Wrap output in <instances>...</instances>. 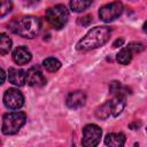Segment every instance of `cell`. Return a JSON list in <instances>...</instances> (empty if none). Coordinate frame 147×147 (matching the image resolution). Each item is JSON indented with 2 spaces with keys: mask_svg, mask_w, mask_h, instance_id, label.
Segmentation results:
<instances>
[{
  "mask_svg": "<svg viewBox=\"0 0 147 147\" xmlns=\"http://www.w3.org/2000/svg\"><path fill=\"white\" fill-rule=\"evenodd\" d=\"M111 34V28L109 26H95L91 29L76 45L78 51H90L105 45Z\"/></svg>",
  "mask_w": 147,
  "mask_h": 147,
  "instance_id": "1",
  "label": "cell"
},
{
  "mask_svg": "<svg viewBox=\"0 0 147 147\" xmlns=\"http://www.w3.org/2000/svg\"><path fill=\"white\" fill-rule=\"evenodd\" d=\"M40 28V20L34 16H23L20 18H15L8 24V29L11 32L29 39L34 38L39 33Z\"/></svg>",
  "mask_w": 147,
  "mask_h": 147,
  "instance_id": "2",
  "label": "cell"
},
{
  "mask_svg": "<svg viewBox=\"0 0 147 147\" xmlns=\"http://www.w3.org/2000/svg\"><path fill=\"white\" fill-rule=\"evenodd\" d=\"M125 107V96H114L103 105L96 108L95 116L99 119H107L108 117L118 116Z\"/></svg>",
  "mask_w": 147,
  "mask_h": 147,
  "instance_id": "3",
  "label": "cell"
},
{
  "mask_svg": "<svg viewBox=\"0 0 147 147\" xmlns=\"http://www.w3.org/2000/svg\"><path fill=\"white\" fill-rule=\"evenodd\" d=\"M26 116L23 111H10L3 115L1 131L3 134H15L24 125Z\"/></svg>",
  "mask_w": 147,
  "mask_h": 147,
  "instance_id": "4",
  "label": "cell"
},
{
  "mask_svg": "<svg viewBox=\"0 0 147 147\" xmlns=\"http://www.w3.org/2000/svg\"><path fill=\"white\" fill-rule=\"evenodd\" d=\"M69 18V11L64 5H55L46 10V20L55 30L62 29Z\"/></svg>",
  "mask_w": 147,
  "mask_h": 147,
  "instance_id": "5",
  "label": "cell"
},
{
  "mask_svg": "<svg viewBox=\"0 0 147 147\" xmlns=\"http://www.w3.org/2000/svg\"><path fill=\"white\" fill-rule=\"evenodd\" d=\"M102 130L95 124H87L83 129V147H96L101 140Z\"/></svg>",
  "mask_w": 147,
  "mask_h": 147,
  "instance_id": "6",
  "label": "cell"
},
{
  "mask_svg": "<svg viewBox=\"0 0 147 147\" xmlns=\"http://www.w3.org/2000/svg\"><path fill=\"white\" fill-rule=\"evenodd\" d=\"M123 11V5L119 1H114L107 5H103L99 9V17L101 21L108 23L116 20Z\"/></svg>",
  "mask_w": 147,
  "mask_h": 147,
  "instance_id": "7",
  "label": "cell"
},
{
  "mask_svg": "<svg viewBox=\"0 0 147 147\" xmlns=\"http://www.w3.org/2000/svg\"><path fill=\"white\" fill-rule=\"evenodd\" d=\"M3 103L9 109H20L24 103V96L17 88H8L3 94Z\"/></svg>",
  "mask_w": 147,
  "mask_h": 147,
  "instance_id": "8",
  "label": "cell"
},
{
  "mask_svg": "<svg viewBox=\"0 0 147 147\" xmlns=\"http://www.w3.org/2000/svg\"><path fill=\"white\" fill-rule=\"evenodd\" d=\"M25 82L28 85L30 86H36V87H41L46 84V78L45 76L41 74L40 70H38L37 68H30L26 71V77H25Z\"/></svg>",
  "mask_w": 147,
  "mask_h": 147,
  "instance_id": "9",
  "label": "cell"
},
{
  "mask_svg": "<svg viewBox=\"0 0 147 147\" xmlns=\"http://www.w3.org/2000/svg\"><path fill=\"white\" fill-rule=\"evenodd\" d=\"M86 102V94L83 92V91H74V92H70L67 96V106L69 108H72V109H76V108H79V107H83Z\"/></svg>",
  "mask_w": 147,
  "mask_h": 147,
  "instance_id": "10",
  "label": "cell"
},
{
  "mask_svg": "<svg viewBox=\"0 0 147 147\" xmlns=\"http://www.w3.org/2000/svg\"><path fill=\"white\" fill-rule=\"evenodd\" d=\"M31 57H32V55H31L30 51L24 46H18L13 52V60L15 61V63L21 64V65L30 62Z\"/></svg>",
  "mask_w": 147,
  "mask_h": 147,
  "instance_id": "11",
  "label": "cell"
},
{
  "mask_svg": "<svg viewBox=\"0 0 147 147\" xmlns=\"http://www.w3.org/2000/svg\"><path fill=\"white\" fill-rule=\"evenodd\" d=\"M25 77H26V72L21 69L9 68V70H8V79L11 84H14L16 86H23L26 83Z\"/></svg>",
  "mask_w": 147,
  "mask_h": 147,
  "instance_id": "12",
  "label": "cell"
},
{
  "mask_svg": "<svg viewBox=\"0 0 147 147\" xmlns=\"http://www.w3.org/2000/svg\"><path fill=\"white\" fill-rule=\"evenodd\" d=\"M105 144L107 147H123L125 144V136L122 132L109 133L105 138Z\"/></svg>",
  "mask_w": 147,
  "mask_h": 147,
  "instance_id": "13",
  "label": "cell"
},
{
  "mask_svg": "<svg viewBox=\"0 0 147 147\" xmlns=\"http://www.w3.org/2000/svg\"><path fill=\"white\" fill-rule=\"evenodd\" d=\"M91 5H92V1H88V0H74V1H70V3H69L71 10L76 11V13L84 11Z\"/></svg>",
  "mask_w": 147,
  "mask_h": 147,
  "instance_id": "14",
  "label": "cell"
},
{
  "mask_svg": "<svg viewBox=\"0 0 147 147\" xmlns=\"http://www.w3.org/2000/svg\"><path fill=\"white\" fill-rule=\"evenodd\" d=\"M109 91H110L111 94H114V96H125L126 93H127L126 92L127 88L124 87L119 82H116V80H114V82L110 83Z\"/></svg>",
  "mask_w": 147,
  "mask_h": 147,
  "instance_id": "15",
  "label": "cell"
},
{
  "mask_svg": "<svg viewBox=\"0 0 147 147\" xmlns=\"http://www.w3.org/2000/svg\"><path fill=\"white\" fill-rule=\"evenodd\" d=\"M116 59H117V61H118L119 64L126 65V64H129V63L131 62V60H132V53H131V51H130L127 47L122 48V49L117 53Z\"/></svg>",
  "mask_w": 147,
  "mask_h": 147,
  "instance_id": "16",
  "label": "cell"
},
{
  "mask_svg": "<svg viewBox=\"0 0 147 147\" xmlns=\"http://www.w3.org/2000/svg\"><path fill=\"white\" fill-rule=\"evenodd\" d=\"M44 68L49 72H55L61 68V62L55 57H47L42 61Z\"/></svg>",
  "mask_w": 147,
  "mask_h": 147,
  "instance_id": "17",
  "label": "cell"
},
{
  "mask_svg": "<svg viewBox=\"0 0 147 147\" xmlns=\"http://www.w3.org/2000/svg\"><path fill=\"white\" fill-rule=\"evenodd\" d=\"M10 49H11V39L7 34L1 33L0 34V54L5 55Z\"/></svg>",
  "mask_w": 147,
  "mask_h": 147,
  "instance_id": "18",
  "label": "cell"
},
{
  "mask_svg": "<svg viewBox=\"0 0 147 147\" xmlns=\"http://www.w3.org/2000/svg\"><path fill=\"white\" fill-rule=\"evenodd\" d=\"M11 7H13L11 2H9V1H2L1 2V9H0V16L3 17L6 14H8L11 10Z\"/></svg>",
  "mask_w": 147,
  "mask_h": 147,
  "instance_id": "19",
  "label": "cell"
},
{
  "mask_svg": "<svg viewBox=\"0 0 147 147\" xmlns=\"http://www.w3.org/2000/svg\"><path fill=\"white\" fill-rule=\"evenodd\" d=\"M127 48L131 51L132 54L133 53H140L144 51V45L140 42H131V44H129Z\"/></svg>",
  "mask_w": 147,
  "mask_h": 147,
  "instance_id": "20",
  "label": "cell"
},
{
  "mask_svg": "<svg viewBox=\"0 0 147 147\" xmlns=\"http://www.w3.org/2000/svg\"><path fill=\"white\" fill-rule=\"evenodd\" d=\"M92 22V16L91 15H86V16H83V17H79L78 18V23L83 26H87L90 25V23Z\"/></svg>",
  "mask_w": 147,
  "mask_h": 147,
  "instance_id": "21",
  "label": "cell"
},
{
  "mask_svg": "<svg viewBox=\"0 0 147 147\" xmlns=\"http://www.w3.org/2000/svg\"><path fill=\"white\" fill-rule=\"evenodd\" d=\"M123 44H124V39H123V38H118V39H116V40L114 41L113 46H114V47H119V46H122Z\"/></svg>",
  "mask_w": 147,
  "mask_h": 147,
  "instance_id": "22",
  "label": "cell"
},
{
  "mask_svg": "<svg viewBox=\"0 0 147 147\" xmlns=\"http://www.w3.org/2000/svg\"><path fill=\"white\" fill-rule=\"evenodd\" d=\"M5 82V71L1 70V84Z\"/></svg>",
  "mask_w": 147,
  "mask_h": 147,
  "instance_id": "23",
  "label": "cell"
},
{
  "mask_svg": "<svg viewBox=\"0 0 147 147\" xmlns=\"http://www.w3.org/2000/svg\"><path fill=\"white\" fill-rule=\"evenodd\" d=\"M142 30H144V31L147 33V21L144 23V25H142Z\"/></svg>",
  "mask_w": 147,
  "mask_h": 147,
  "instance_id": "24",
  "label": "cell"
},
{
  "mask_svg": "<svg viewBox=\"0 0 147 147\" xmlns=\"http://www.w3.org/2000/svg\"><path fill=\"white\" fill-rule=\"evenodd\" d=\"M72 147H76V146H75V145H74V146H72Z\"/></svg>",
  "mask_w": 147,
  "mask_h": 147,
  "instance_id": "25",
  "label": "cell"
},
{
  "mask_svg": "<svg viewBox=\"0 0 147 147\" xmlns=\"http://www.w3.org/2000/svg\"><path fill=\"white\" fill-rule=\"evenodd\" d=\"M146 131H147V127H146Z\"/></svg>",
  "mask_w": 147,
  "mask_h": 147,
  "instance_id": "26",
  "label": "cell"
}]
</instances>
